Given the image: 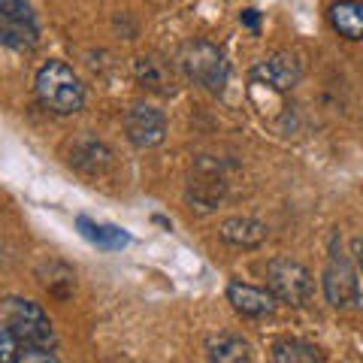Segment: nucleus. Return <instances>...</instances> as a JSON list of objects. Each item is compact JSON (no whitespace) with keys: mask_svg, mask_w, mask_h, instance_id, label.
<instances>
[{"mask_svg":"<svg viewBox=\"0 0 363 363\" xmlns=\"http://www.w3.org/2000/svg\"><path fill=\"white\" fill-rule=\"evenodd\" d=\"M37 94L43 100V106H49L58 116H73L85 104V88L79 82V76L61 61H49L40 67Z\"/></svg>","mask_w":363,"mask_h":363,"instance_id":"1","label":"nucleus"},{"mask_svg":"<svg viewBox=\"0 0 363 363\" xmlns=\"http://www.w3.org/2000/svg\"><path fill=\"white\" fill-rule=\"evenodd\" d=\"M0 324L13 336H18L21 342L55 348V330H52L49 315L30 300H18V297L4 300L0 303Z\"/></svg>","mask_w":363,"mask_h":363,"instance_id":"2","label":"nucleus"},{"mask_svg":"<svg viewBox=\"0 0 363 363\" xmlns=\"http://www.w3.org/2000/svg\"><path fill=\"white\" fill-rule=\"evenodd\" d=\"M324 297L336 309H357L363 303L357 272L351 267V260L342 255L336 236L330 242V257H327V267H324Z\"/></svg>","mask_w":363,"mask_h":363,"instance_id":"3","label":"nucleus"},{"mask_svg":"<svg viewBox=\"0 0 363 363\" xmlns=\"http://www.w3.org/2000/svg\"><path fill=\"white\" fill-rule=\"evenodd\" d=\"M267 285H269L272 297H276L279 303H285V306H306L312 300V291H315L312 272L303 264H297V260H291V257L269 260Z\"/></svg>","mask_w":363,"mask_h":363,"instance_id":"4","label":"nucleus"},{"mask_svg":"<svg viewBox=\"0 0 363 363\" xmlns=\"http://www.w3.org/2000/svg\"><path fill=\"white\" fill-rule=\"evenodd\" d=\"M179 61H182V70L188 73L191 82L203 85L206 91H221L224 88V82H227V61L212 43H203V40L188 43Z\"/></svg>","mask_w":363,"mask_h":363,"instance_id":"5","label":"nucleus"},{"mask_svg":"<svg viewBox=\"0 0 363 363\" xmlns=\"http://www.w3.org/2000/svg\"><path fill=\"white\" fill-rule=\"evenodd\" d=\"M124 128H128V140L136 149H152V145L164 143L167 118L155 106H133L128 112V118H124Z\"/></svg>","mask_w":363,"mask_h":363,"instance_id":"6","label":"nucleus"},{"mask_svg":"<svg viewBox=\"0 0 363 363\" xmlns=\"http://www.w3.org/2000/svg\"><path fill=\"white\" fill-rule=\"evenodd\" d=\"M300 76H303L300 61L294 58V55H288V52H276L264 64H257L255 73H252L255 85H267L272 91H291L294 85L300 82Z\"/></svg>","mask_w":363,"mask_h":363,"instance_id":"7","label":"nucleus"},{"mask_svg":"<svg viewBox=\"0 0 363 363\" xmlns=\"http://www.w3.org/2000/svg\"><path fill=\"white\" fill-rule=\"evenodd\" d=\"M0 363H58L52 348H40L30 342H21L0 324Z\"/></svg>","mask_w":363,"mask_h":363,"instance_id":"8","label":"nucleus"},{"mask_svg":"<svg viewBox=\"0 0 363 363\" xmlns=\"http://www.w3.org/2000/svg\"><path fill=\"white\" fill-rule=\"evenodd\" d=\"M227 300L233 303V309L240 315H248V318H264L276 309V297L260 288H252V285H242V281H233L227 288Z\"/></svg>","mask_w":363,"mask_h":363,"instance_id":"9","label":"nucleus"},{"mask_svg":"<svg viewBox=\"0 0 363 363\" xmlns=\"http://www.w3.org/2000/svg\"><path fill=\"white\" fill-rule=\"evenodd\" d=\"M267 233H269L267 224H260L255 218H227L218 230V236L224 242L240 245V248H257L267 240Z\"/></svg>","mask_w":363,"mask_h":363,"instance_id":"10","label":"nucleus"},{"mask_svg":"<svg viewBox=\"0 0 363 363\" xmlns=\"http://www.w3.org/2000/svg\"><path fill=\"white\" fill-rule=\"evenodd\" d=\"M209 363H252V348L242 336L236 333H218L206 345Z\"/></svg>","mask_w":363,"mask_h":363,"instance_id":"11","label":"nucleus"},{"mask_svg":"<svg viewBox=\"0 0 363 363\" xmlns=\"http://www.w3.org/2000/svg\"><path fill=\"white\" fill-rule=\"evenodd\" d=\"M330 25L345 40H363V4L360 0H339V4H333Z\"/></svg>","mask_w":363,"mask_h":363,"instance_id":"12","label":"nucleus"},{"mask_svg":"<svg viewBox=\"0 0 363 363\" xmlns=\"http://www.w3.org/2000/svg\"><path fill=\"white\" fill-rule=\"evenodd\" d=\"M76 227H79V233H82L88 242H94L97 248H109V252H116V248H124V245L130 242V236L124 233L121 227L97 224V221L85 218V215H79V218H76Z\"/></svg>","mask_w":363,"mask_h":363,"instance_id":"13","label":"nucleus"},{"mask_svg":"<svg viewBox=\"0 0 363 363\" xmlns=\"http://www.w3.org/2000/svg\"><path fill=\"white\" fill-rule=\"evenodd\" d=\"M321 348L303 339H279L272 345V363H321Z\"/></svg>","mask_w":363,"mask_h":363,"instance_id":"14","label":"nucleus"},{"mask_svg":"<svg viewBox=\"0 0 363 363\" xmlns=\"http://www.w3.org/2000/svg\"><path fill=\"white\" fill-rule=\"evenodd\" d=\"M0 16L13 21H30V6L25 0H0Z\"/></svg>","mask_w":363,"mask_h":363,"instance_id":"15","label":"nucleus"},{"mask_svg":"<svg viewBox=\"0 0 363 363\" xmlns=\"http://www.w3.org/2000/svg\"><path fill=\"white\" fill-rule=\"evenodd\" d=\"M351 252H354V257H357V264H360V269H363V236H357L354 242H351Z\"/></svg>","mask_w":363,"mask_h":363,"instance_id":"16","label":"nucleus"},{"mask_svg":"<svg viewBox=\"0 0 363 363\" xmlns=\"http://www.w3.org/2000/svg\"><path fill=\"white\" fill-rule=\"evenodd\" d=\"M242 18H245V25L252 28V30L257 28V16H255V9H245V16H242Z\"/></svg>","mask_w":363,"mask_h":363,"instance_id":"17","label":"nucleus"}]
</instances>
